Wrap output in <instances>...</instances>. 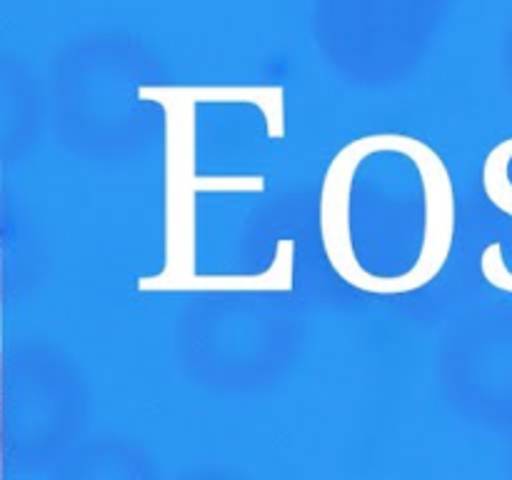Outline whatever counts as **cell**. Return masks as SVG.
I'll list each match as a JSON object with an SVG mask.
<instances>
[{
  "mask_svg": "<svg viewBox=\"0 0 512 480\" xmlns=\"http://www.w3.org/2000/svg\"><path fill=\"white\" fill-rule=\"evenodd\" d=\"M512 160V138L503 140L500 145H495L488 153L483 165V188L488 193V198L493 200L495 208H500L503 213L512 215V183L508 178V168ZM480 273L488 280L493 288L508 290L512 293V273L505 265L503 258V245L490 243L488 248L480 255Z\"/></svg>",
  "mask_w": 512,
  "mask_h": 480,
  "instance_id": "obj_3",
  "label": "cell"
},
{
  "mask_svg": "<svg viewBox=\"0 0 512 480\" xmlns=\"http://www.w3.org/2000/svg\"><path fill=\"white\" fill-rule=\"evenodd\" d=\"M138 100L155 103L165 113V268L138 278L135 288L180 290L195 275V103L175 95L168 85H143Z\"/></svg>",
  "mask_w": 512,
  "mask_h": 480,
  "instance_id": "obj_1",
  "label": "cell"
},
{
  "mask_svg": "<svg viewBox=\"0 0 512 480\" xmlns=\"http://www.w3.org/2000/svg\"><path fill=\"white\" fill-rule=\"evenodd\" d=\"M180 98L198 103L255 105L263 110L270 140L285 138V90L280 85H168Z\"/></svg>",
  "mask_w": 512,
  "mask_h": 480,
  "instance_id": "obj_2",
  "label": "cell"
},
{
  "mask_svg": "<svg viewBox=\"0 0 512 480\" xmlns=\"http://www.w3.org/2000/svg\"><path fill=\"white\" fill-rule=\"evenodd\" d=\"M295 240L275 243L273 263L265 273L253 275H193L180 290H293Z\"/></svg>",
  "mask_w": 512,
  "mask_h": 480,
  "instance_id": "obj_4",
  "label": "cell"
}]
</instances>
